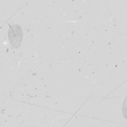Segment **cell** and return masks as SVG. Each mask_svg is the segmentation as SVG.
<instances>
[{
  "mask_svg": "<svg viewBox=\"0 0 127 127\" xmlns=\"http://www.w3.org/2000/svg\"><path fill=\"white\" fill-rule=\"evenodd\" d=\"M8 38L9 42L13 48H18L22 44L23 40V31L18 25H12L9 28L8 32Z\"/></svg>",
  "mask_w": 127,
  "mask_h": 127,
  "instance_id": "6da1fadb",
  "label": "cell"
},
{
  "mask_svg": "<svg viewBox=\"0 0 127 127\" xmlns=\"http://www.w3.org/2000/svg\"><path fill=\"white\" fill-rule=\"evenodd\" d=\"M122 114L123 116L127 119V97L125 98V101L123 103V107H122Z\"/></svg>",
  "mask_w": 127,
  "mask_h": 127,
  "instance_id": "7a4b0ae2",
  "label": "cell"
}]
</instances>
